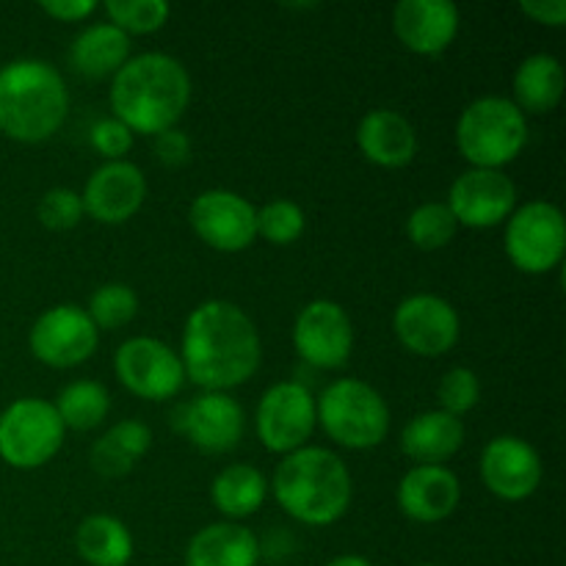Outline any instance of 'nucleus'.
<instances>
[{
    "label": "nucleus",
    "mask_w": 566,
    "mask_h": 566,
    "mask_svg": "<svg viewBox=\"0 0 566 566\" xmlns=\"http://www.w3.org/2000/svg\"><path fill=\"white\" fill-rule=\"evenodd\" d=\"M155 155H158V160L164 166L177 169V166L188 164V158H191V138H188L180 127L158 133V136H155Z\"/></svg>",
    "instance_id": "nucleus-37"
},
{
    "label": "nucleus",
    "mask_w": 566,
    "mask_h": 566,
    "mask_svg": "<svg viewBox=\"0 0 566 566\" xmlns=\"http://www.w3.org/2000/svg\"><path fill=\"white\" fill-rule=\"evenodd\" d=\"M459 9L451 0H401L392 9V31L415 55H440L459 33Z\"/></svg>",
    "instance_id": "nucleus-19"
},
{
    "label": "nucleus",
    "mask_w": 566,
    "mask_h": 566,
    "mask_svg": "<svg viewBox=\"0 0 566 566\" xmlns=\"http://www.w3.org/2000/svg\"><path fill=\"white\" fill-rule=\"evenodd\" d=\"M326 566H374L368 562V558H363V556H354V553H346V556H337V558H332L329 564Z\"/></svg>",
    "instance_id": "nucleus-40"
},
{
    "label": "nucleus",
    "mask_w": 566,
    "mask_h": 566,
    "mask_svg": "<svg viewBox=\"0 0 566 566\" xmlns=\"http://www.w3.org/2000/svg\"><path fill=\"white\" fill-rule=\"evenodd\" d=\"M127 59H130V36L111 22L83 28L70 44L72 70L88 81L114 77Z\"/></svg>",
    "instance_id": "nucleus-24"
},
{
    "label": "nucleus",
    "mask_w": 566,
    "mask_h": 566,
    "mask_svg": "<svg viewBox=\"0 0 566 566\" xmlns=\"http://www.w3.org/2000/svg\"><path fill=\"white\" fill-rule=\"evenodd\" d=\"M83 210L99 224H125L147 202V177L130 160H105L81 193Z\"/></svg>",
    "instance_id": "nucleus-17"
},
{
    "label": "nucleus",
    "mask_w": 566,
    "mask_h": 566,
    "mask_svg": "<svg viewBox=\"0 0 566 566\" xmlns=\"http://www.w3.org/2000/svg\"><path fill=\"white\" fill-rule=\"evenodd\" d=\"M191 105V75L166 53L127 59L111 77V111L130 133L158 136L171 130Z\"/></svg>",
    "instance_id": "nucleus-2"
},
{
    "label": "nucleus",
    "mask_w": 566,
    "mask_h": 566,
    "mask_svg": "<svg viewBox=\"0 0 566 566\" xmlns=\"http://www.w3.org/2000/svg\"><path fill=\"white\" fill-rule=\"evenodd\" d=\"M254 423L265 451L287 457L307 446L318 426L315 396L302 381H276L260 398Z\"/></svg>",
    "instance_id": "nucleus-10"
},
{
    "label": "nucleus",
    "mask_w": 566,
    "mask_h": 566,
    "mask_svg": "<svg viewBox=\"0 0 566 566\" xmlns=\"http://www.w3.org/2000/svg\"><path fill=\"white\" fill-rule=\"evenodd\" d=\"M180 363L186 381L202 392H227L258 374L263 346L254 321L227 298H208L191 310L182 329Z\"/></svg>",
    "instance_id": "nucleus-1"
},
{
    "label": "nucleus",
    "mask_w": 566,
    "mask_h": 566,
    "mask_svg": "<svg viewBox=\"0 0 566 566\" xmlns=\"http://www.w3.org/2000/svg\"><path fill=\"white\" fill-rule=\"evenodd\" d=\"M269 497V481L252 464H230L210 484V501L227 517V523L252 517Z\"/></svg>",
    "instance_id": "nucleus-28"
},
{
    "label": "nucleus",
    "mask_w": 566,
    "mask_h": 566,
    "mask_svg": "<svg viewBox=\"0 0 566 566\" xmlns=\"http://www.w3.org/2000/svg\"><path fill=\"white\" fill-rule=\"evenodd\" d=\"M94 0H44L42 11L59 22H83L97 11Z\"/></svg>",
    "instance_id": "nucleus-38"
},
{
    "label": "nucleus",
    "mask_w": 566,
    "mask_h": 566,
    "mask_svg": "<svg viewBox=\"0 0 566 566\" xmlns=\"http://www.w3.org/2000/svg\"><path fill=\"white\" fill-rule=\"evenodd\" d=\"M437 398H440L442 412L462 418V415L473 412L475 403L481 401V381L475 370L470 368H451L442 376L440 387H437Z\"/></svg>",
    "instance_id": "nucleus-34"
},
{
    "label": "nucleus",
    "mask_w": 566,
    "mask_h": 566,
    "mask_svg": "<svg viewBox=\"0 0 566 566\" xmlns=\"http://www.w3.org/2000/svg\"><path fill=\"white\" fill-rule=\"evenodd\" d=\"M88 318L97 329L114 332L130 324L138 313V296L125 282H105L92 293L86 307Z\"/></svg>",
    "instance_id": "nucleus-31"
},
{
    "label": "nucleus",
    "mask_w": 566,
    "mask_h": 566,
    "mask_svg": "<svg viewBox=\"0 0 566 566\" xmlns=\"http://www.w3.org/2000/svg\"><path fill=\"white\" fill-rule=\"evenodd\" d=\"M36 216L48 230L66 232L75 230V227L81 224L86 210H83V199L77 191H72V188H50V191L39 199Z\"/></svg>",
    "instance_id": "nucleus-35"
},
{
    "label": "nucleus",
    "mask_w": 566,
    "mask_h": 566,
    "mask_svg": "<svg viewBox=\"0 0 566 566\" xmlns=\"http://www.w3.org/2000/svg\"><path fill=\"white\" fill-rule=\"evenodd\" d=\"M459 224L446 202H423L409 213L407 219V238L412 247L423 252H437L446 249L457 235Z\"/></svg>",
    "instance_id": "nucleus-30"
},
{
    "label": "nucleus",
    "mask_w": 566,
    "mask_h": 566,
    "mask_svg": "<svg viewBox=\"0 0 566 566\" xmlns=\"http://www.w3.org/2000/svg\"><path fill=\"white\" fill-rule=\"evenodd\" d=\"M307 216L293 199H271L258 210V235L274 247H291L304 235Z\"/></svg>",
    "instance_id": "nucleus-32"
},
{
    "label": "nucleus",
    "mask_w": 566,
    "mask_h": 566,
    "mask_svg": "<svg viewBox=\"0 0 566 566\" xmlns=\"http://www.w3.org/2000/svg\"><path fill=\"white\" fill-rule=\"evenodd\" d=\"M114 374L127 392L144 401H169L186 385L180 354L158 337H130L114 354Z\"/></svg>",
    "instance_id": "nucleus-9"
},
{
    "label": "nucleus",
    "mask_w": 566,
    "mask_h": 566,
    "mask_svg": "<svg viewBox=\"0 0 566 566\" xmlns=\"http://www.w3.org/2000/svg\"><path fill=\"white\" fill-rule=\"evenodd\" d=\"M175 426L202 453H227L243 440L247 415L230 392H199L182 403Z\"/></svg>",
    "instance_id": "nucleus-18"
},
{
    "label": "nucleus",
    "mask_w": 566,
    "mask_h": 566,
    "mask_svg": "<svg viewBox=\"0 0 566 566\" xmlns=\"http://www.w3.org/2000/svg\"><path fill=\"white\" fill-rule=\"evenodd\" d=\"M287 517L324 528L337 523L352 506L354 484L346 462L335 451L304 446L282 457L269 484Z\"/></svg>",
    "instance_id": "nucleus-3"
},
{
    "label": "nucleus",
    "mask_w": 566,
    "mask_h": 566,
    "mask_svg": "<svg viewBox=\"0 0 566 566\" xmlns=\"http://www.w3.org/2000/svg\"><path fill=\"white\" fill-rule=\"evenodd\" d=\"M55 412H59L64 429L72 431H92L108 418L111 396L99 381L77 379L70 381L55 398Z\"/></svg>",
    "instance_id": "nucleus-29"
},
{
    "label": "nucleus",
    "mask_w": 566,
    "mask_h": 566,
    "mask_svg": "<svg viewBox=\"0 0 566 566\" xmlns=\"http://www.w3.org/2000/svg\"><path fill=\"white\" fill-rule=\"evenodd\" d=\"M512 103L523 114H551L564 97V66L556 55L534 53L520 61L512 81Z\"/></svg>",
    "instance_id": "nucleus-25"
},
{
    "label": "nucleus",
    "mask_w": 566,
    "mask_h": 566,
    "mask_svg": "<svg viewBox=\"0 0 566 566\" xmlns=\"http://www.w3.org/2000/svg\"><path fill=\"white\" fill-rule=\"evenodd\" d=\"M418 566H440V564H418Z\"/></svg>",
    "instance_id": "nucleus-41"
},
{
    "label": "nucleus",
    "mask_w": 566,
    "mask_h": 566,
    "mask_svg": "<svg viewBox=\"0 0 566 566\" xmlns=\"http://www.w3.org/2000/svg\"><path fill=\"white\" fill-rule=\"evenodd\" d=\"M193 232L216 252H243L258 238V208L227 188H208L188 210Z\"/></svg>",
    "instance_id": "nucleus-13"
},
{
    "label": "nucleus",
    "mask_w": 566,
    "mask_h": 566,
    "mask_svg": "<svg viewBox=\"0 0 566 566\" xmlns=\"http://www.w3.org/2000/svg\"><path fill=\"white\" fill-rule=\"evenodd\" d=\"M293 348L313 368H343L354 352V326L343 304L332 298L304 304L293 321Z\"/></svg>",
    "instance_id": "nucleus-12"
},
{
    "label": "nucleus",
    "mask_w": 566,
    "mask_h": 566,
    "mask_svg": "<svg viewBox=\"0 0 566 566\" xmlns=\"http://www.w3.org/2000/svg\"><path fill=\"white\" fill-rule=\"evenodd\" d=\"M75 551L88 566H127L133 558V534L111 514H92L75 531Z\"/></svg>",
    "instance_id": "nucleus-27"
},
{
    "label": "nucleus",
    "mask_w": 566,
    "mask_h": 566,
    "mask_svg": "<svg viewBox=\"0 0 566 566\" xmlns=\"http://www.w3.org/2000/svg\"><path fill=\"white\" fill-rule=\"evenodd\" d=\"M448 210L459 227L490 230L503 224L517 208V188L512 177L501 169H473L453 180L448 191Z\"/></svg>",
    "instance_id": "nucleus-15"
},
{
    "label": "nucleus",
    "mask_w": 566,
    "mask_h": 566,
    "mask_svg": "<svg viewBox=\"0 0 566 566\" xmlns=\"http://www.w3.org/2000/svg\"><path fill=\"white\" fill-rule=\"evenodd\" d=\"M528 144V119L509 97H479L457 122V147L473 169H501Z\"/></svg>",
    "instance_id": "nucleus-5"
},
{
    "label": "nucleus",
    "mask_w": 566,
    "mask_h": 566,
    "mask_svg": "<svg viewBox=\"0 0 566 566\" xmlns=\"http://www.w3.org/2000/svg\"><path fill=\"white\" fill-rule=\"evenodd\" d=\"M520 11L528 14L534 22H539V25L562 28L566 22L564 0H523V3H520Z\"/></svg>",
    "instance_id": "nucleus-39"
},
{
    "label": "nucleus",
    "mask_w": 566,
    "mask_h": 566,
    "mask_svg": "<svg viewBox=\"0 0 566 566\" xmlns=\"http://www.w3.org/2000/svg\"><path fill=\"white\" fill-rule=\"evenodd\" d=\"M70 114V88L50 61L14 59L0 66V133L20 144L53 138Z\"/></svg>",
    "instance_id": "nucleus-4"
},
{
    "label": "nucleus",
    "mask_w": 566,
    "mask_h": 566,
    "mask_svg": "<svg viewBox=\"0 0 566 566\" xmlns=\"http://www.w3.org/2000/svg\"><path fill=\"white\" fill-rule=\"evenodd\" d=\"M542 475L539 451L523 437L501 434L481 451V481L501 501L517 503L531 497L539 490Z\"/></svg>",
    "instance_id": "nucleus-16"
},
{
    "label": "nucleus",
    "mask_w": 566,
    "mask_h": 566,
    "mask_svg": "<svg viewBox=\"0 0 566 566\" xmlns=\"http://www.w3.org/2000/svg\"><path fill=\"white\" fill-rule=\"evenodd\" d=\"M64 434L53 401L17 398L0 412V459L14 470H36L61 451Z\"/></svg>",
    "instance_id": "nucleus-7"
},
{
    "label": "nucleus",
    "mask_w": 566,
    "mask_h": 566,
    "mask_svg": "<svg viewBox=\"0 0 566 566\" xmlns=\"http://www.w3.org/2000/svg\"><path fill=\"white\" fill-rule=\"evenodd\" d=\"M318 426L332 442L348 451L379 448L390 431V407L363 379H337L315 398Z\"/></svg>",
    "instance_id": "nucleus-6"
},
{
    "label": "nucleus",
    "mask_w": 566,
    "mask_h": 566,
    "mask_svg": "<svg viewBox=\"0 0 566 566\" xmlns=\"http://www.w3.org/2000/svg\"><path fill=\"white\" fill-rule=\"evenodd\" d=\"M464 446V426L442 409L420 412L403 426L401 451L418 464H446Z\"/></svg>",
    "instance_id": "nucleus-22"
},
{
    "label": "nucleus",
    "mask_w": 566,
    "mask_h": 566,
    "mask_svg": "<svg viewBox=\"0 0 566 566\" xmlns=\"http://www.w3.org/2000/svg\"><path fill=\"white\" fill-rule=\"evenodd\" d=\"M149 446H153V431L147 423L136 418L119 420L94 442L88 462L94 473L103 479H122L147 457Z\"/></svg>",
    "instance_id": "nucleus-26"
},
{
    "label": "nucleus",
    "mask_w": 566,
    "mask_h": 566,
    "mask_svg": "<svg viewBox=\"0 0 566 566\" xmlns=\"http://www.w3.org/2000/svg\"><path fill=\"white\" fill-rule=\"evenodd\" d=\"M88 138H92V147L108 160H125V155L133 149L130 127H125L119 119H114V116H111V119L94 122Z\"/></svg>",
    "instance_id": "nucleus-36"
},
{
    "label": "nucleus",
    "mask_w": 566,
    "mask_h": 566,
    "mask_svg": "<svg viewBox=\"0 0 566 566\" xmlns=\"http://www.w3.org/2000/svg\"><path fill=\"white\" fill-rule=\"evenodd\" d=\"M398 343L418 357H442L462 335V321L448 298L434 293H412L392 313Z\"/></svg>",
    "instance_id": "nucleus-14"
},
{
    "label": "nucleus",
    "mask_w": 566,
    "mask_h": 566,
    "mask_svg": "<svg viewBox=\"0 0 566 566\" xmlns=\"http://www.w3.org/2000/svg\"><path fill=\"white\" fill-rule=\"evenodd\" d=\"M509 260L523 274H547L558 269L566 252V221L558 205L534 199L514 208L503 235Z\"/></svg>",
    "instance_id": "nucleus-8"
},
{
    "label": "nucleus",
    "mask_w": 566,
    "mask_h": 566,
    "mask_svg": "<svg viewBox=\"0 0 566 566\" xmlns=\"http://www.w3.org/2000/svg\"><path fill=\"white\" fill-rule=\"evenodd\" d=\"M258 536L238 523L205 525L186 547V566H258Z\"/></svg>",
    "instance_id": "nucleus-23"
},
{
    "label": "nucleus",
    "mask_w": 566,
    "mask_h": 566,
    "mask_svg": "<svg viewBox=\"0 0 566 566\" xmlns=\"http://www.w3.org/2000/svg\"><path fill=\"white\" fill-rule=\"evenodd\" d=\"M99 329L92 324L88 313L77 304H55L44 310L31 326L28 346L31 354L48 368H75L92 359L97 352Z\"/></svg>",
    "instance_id": "nucleus-11"
},
{
    "label": "nucleus",
    "mask_w": 566,
    "mask_h": 566,
    "mask_svg": "<svg viewBox=\"0 0 566 566\" xmlns=\"http://www.w3.org/2000/svg\"><path fill=\"white\" fill-rule=\"evenodd\" d=\"M111 25L130 33H155L166 25L171 9L166 0H108L103 6Z\"/></svg>",
    "instance_id": "nucleus-33"
},
{
    "label": "nucleus",
    "mask_w": 566,
    "mask_h": 566,
    "mask_svg": "<svg viewBox=\"0 0 566 566\" xmlns=\"http://www.w3.org/2000/svg\"><path fill=\"white\" fill-rule=\"evenodd\" d=\"M357 147L370 164L381 169H401L418 155V130L398 111L376 108L359 119Z\"/></svg>",
    "instance_id": "nucleus-21"
},
{
    "label": "nucleus",
    "mask_w": 566,
    "mask_h": 566,
    "mask_svg": "<svg viewBox=\"0 0 566 566\" xmlns=\"http://www.w3.org/2000/svg\"><path fill=\"white\" fill-rule=\"evenodd\" d=\"M459 501L462 484L446 464H415L398 481V509L412 523H442L457 512Z\"/></svg>",
    "instance_id": "nucleus-20"
}]
</instances>
